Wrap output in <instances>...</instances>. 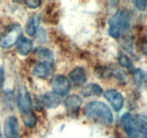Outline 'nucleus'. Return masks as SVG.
<instances>
[{
	"instance_id": "obj_6",
	"label": "nucleus",
	"mask_w": 147,
	"mask_h": 138,
	"mask_svg": "<svg viewBox=\"0 0 147 138\" xmlns=\"http://www.w3.org/2000/svg\"><path fill=\"white\" fill-rule=\"evenodd\" d=\"M121 123L129 138H137L139 136L136 119L130 113H126L122 116Z\"/></svg>"
},
{
	"instance_id": "obj_5",
	"label": "nucleus",
	"mask_w": 147,
	"mask_h": 138,
	"mask_svg": "<svg viewBox=\"0 0 147 138\" xmlns=\"http://www.w3.org/2000/svg\"><path fill=\"white\" fill-rule=\"evenodd\" d=\"M52 89L59 96H65L70 89V83L63 75H56L52 79Z\"/></svg>"
},
{
	"instance_id": "obj_13",
	"label": "nucleus",
	"mask_w": 147,
	"mask_h": 138,
	"mask_svg": "<svg viewBox=\"0 0 147 138\" xmlns=\"http://www.w3.org/2000/svg\"><path fill=\"white\" fill-rule=\"evenodd\" d=\"M33 43L30 39L27 37H22L20 39L17 45V52L22 55H27L32 51Z\"/></svg>"
},
{
	"instance_id": "obj_9",
	"label": "nucleus",
	"mask_w": 147,
	"mask_h": 138,
	"mask_svg": "<svg viewBox=\"0 0 147 138\" xmlns=\"http://www.w3.org/2000/svg\"><path fill=\"white\" fill-rule=\"evenodd\" d=\"M81 98L76 94L68 96L65 100V106L68 114L71 116L78 115L80 106L82 104Z\"/></svg>"
},
{
	"instance_id": "obj_2",
	"label": "nucleus",
	"mask_w": 147,
	"mask_h": 138,
	"mask_svg": "<svg viewBox=\"0 0 147 138\" xmlns=\"http://www.w3.org/2000/svg\"><path fill=\"white\" fill-rule=\"evenodd\" d=\"M130 23L129 13L125 10H119L109 20V34L113 38H119L127 31Z\"/></svg>"
},
{
	"instance_id": "obj_20",
	"label": "nucleus",
	"mask_w": 147,
	"mask_h": 138,
	"mask_svg": "<svg viewBox=\"0 0 147 138\" xmlns=\"http://www.w3.org/2000/svg\"><path fill=\"white\" fill-rule=\"evenodd\" d=\"M145 78H146L145 73H144L143 70H142L141 69H136V70L134 71L133 80L136 86H139V87L142 86V83L144 81Z\"/></svg>"
},
{
	"instance_id": "obj_17",
	"label": "nucleus",
	"mask_w": 147,
	"mask_h": 138,
	"mask_svg": "<svg viewBox=\"0 0 147 138\" xmlns=\"http://www.w3.org/2000/svg\"><path fill=\"white\" fill-rule=\"evenodd\" d=\"M35 54L38 56L40 58L43 59V60H47V61H50L53 59V53L49 49L46 48V47H38L35 49L34 50Z\"/></svg>"
},
{
	"instance_id": "obj_16",
	"label": "nucleus",
	"mask_w": 147,
	"mask_h": 138,
	"mask_svg": "<svg viewBox=\"0 0 147 138\" xmlns=\"http://www.w3.org/2000/svg\"><path fill=\"white\" fill-rule=\"evenodd\" d=\"M139 132L142 137L147 138V116L142 114H138L136 119Z\"/></svg>"
},
{
	"instance_id": "obj_21",
	"label": "nucleus",
	"mask_w": 147,
	"mask_h": 138,
	"mask_svg": "<svg viewBox=\"0 0 147 138\" xmlns=\"http://www.w3.org/2000/svg\"><path fill=\"white\" fill-rule=\"evenodd\" d=\"M119 62L121 66L123 68H131L132 67V62L131 61L129 57L125 55H121L119 56Z\"/></svg>"
},
{
	"instance_id": "obj_4",
	"label": "nucleus",
	"mask_w": 147,
	"mask_h": 138,
	"mask_svg": "<svg viewBox=\"0 0 147 138\" xmlns=\"http://www.w3.org/2000/svg\"><path fill=\"white\" fill-rule=\"evenodd\" d=\"M17 102L21 115L32 112L31 97L28 90L24 86H20L17 91Z\"/></svg>"
},
{
	"instance_id": "obj_26",
	"label": "nucleus",
	"mask_w": 147,
	"mask_h": 138,
	"mask_svg": "<svg viewBox=\"0 0 147 138\" xmlns=\"http://www.w3.org/2000/svg\"><path fill=\"white\" fill-rule=\"evenodd\" d=\"M1 138H2V137H1Z\"/></svg>"
},
{
	"instance_id": "obj_11",
	"label": "nucleus",
	"mask_w": 147,
	"mask_h": 138,
	"mask_svg": "<svg viewBox=\"0 0 147 138\" xmlns=\"http://www.w3.org/2000/svg\"><path fill=\"white\" fill-rule=\"evenodd\" d=\"M69 77L75 85L81 86L84 84L87 78L86 71L83 68H76L70 72Z\"/></svg>"
},
{
	"instance_id": "obj_1",
	"label": "nucleus",
	"mask_w": 147,
	"mask_h": 138,
	"mask_svg": "<svg viewBox=\"0 0 147 138\" xmlns=\"http://www.w3.org/2000/svg\"><path fill=\"white\" fill-rule=\"evenodd\" d=\"M84 114L88 119L97 121L105 125H110L113 123V117L112 112L106 103L101 101L89 102L85 106Z\"/></svg>"
},
{
	"instance_id": "obj_12",
	"label": "nucleus",
	"mask_w": 147,
	"mask_h": 138,
	"mask_svg": "<svg viewBox=\"0 0 147 138\" xmlns=\"http://www.w3.org/2000/svg\"><path fill=\"white\" fill-rule=\"evenodd\" d=\"M40 23V16L38 14H35L30 17L25 25V30L27 34L30 36H34L37 32Z\"/></svg>"
},
{
	"instance_id": "obj_10",
	"label": "nucleus",
	"mask_w": 147,
	"mask_h": 138,
	"mask_svg": "<svg viewBox=\"0 0 147 138\" xmlns=\"http://www.w3.org/2000/svg\"><path fill=\"white\" fill-rule=\"evenodd\" d=\"M40 102L45 107L49 109L56 108L60 104L61 100L57 94L54 92H47L42 96Z\"/></svg>"
},
{
	"instance_id": "obj_22",
	"label": "nucleus",
	"mask_w": 147,
	"mask_h": 138,
	"mask_svg": "<svg viewBox=\"0 0 147 138\" xmlns=\"http://www.w3.org/2000/svg\"><path fill=\"white\" fill-rule=\"evenodd\" d=\"M133 4L138 9L141 11H144L146 8L147 1L145 0H136V1H133Z\"/></svg>"
},
{
	"instance_id": "obj_24",
	"label": "nucleus",
	"mask_w": 147,
	"mask_h": 138,
	"mask_svg": "<svg viewBox=\"0 0 147 138\" xmlns=\"http://www.w3.org/2000/svg\"><path fill=\"white\" fill-rule=\"evenodd\" d=\"M142 50H143L144 53L147 55V37H145L143 43H142Z\"/></svg>"
},
{
	"instance_id": "obj_3",
	"label": "nucleus",
	"mask_w": 147,
	"mask_h": 138,
	"mask_svg": "<svg viewBox=\"0 0 147 138\" xmlns=\"http://www.w3.org/2000/svg\"><path fill=\"white\" fill-rule=\"evenodd\" d=\"M22 34V28L19 24H14L0 37V47L9 48L17 43Z\"/></svg>"
},
{
	"instance_id": "obj_8",
	"label": "nucleus",
	"mask_w": 147,
	"mask_h": 138,
	"mask_svg": "<svg viewBox=\"0 0 147 138\" xmlns=\"http://www.w3.org/2000/svg\"><path fill=\"white\" fill-rule=\"evenodd\" d=\"M104 96L113 107L116 112H119L123 106V97L121 93L115 89H110L104 93Z\"/></svg>"
},
{
	"instance_id": "obj_18",
	"label": "nucleus",
	"mask_w": 147,
	"mask_h": 138,
	"mask_svg": "<svg viewBox=\"0 0 147 138\" xmlns=\"http://www.w3.org/2000/svg\"><path fill=\"white\" fill-rule=\"evenodd\" d=\"M113 74V72L110 68L103 66L96 68L95 69V76H97L99 78L106 79L110 78Z\"/></svg>"
},
{
	"instance_id": "obj_14",
	"label": "nucleus",
	"mask_w": 147,
	"mask_h": 138,
	"mask_svg": "<svg viewBox=\"0 0 147 138\" xmlns=\"http://www.w3.org/2000/svg\"><path fill=\"white\" fill-rule=\"evenodd\" d=\"M51 72V66L48 63H40L34 66L33 73L40 78H46Z\"/></svg>"
},
{
	"instance_id": "obj_15",
	"label": "nucleus",
	"mask_w": 147,
	"mask_h": 138,
	"mask_svg": "<svg viewBox=\"0 0 147 138\" xmlns=\"http://www.w3.org/2000/svg\"><path fill=\"white\" fill-rule=\"evenodd\" d=\"M82 93L86 97L90 96H100L103 93V89L98 84L90 83L83 88Z\"/></svg>"
},
{
	"instance_id": "obj_7",
	"label": "nucleus",
	"mask_w": 147,
	"mask_h": 138,
	"mask_svg": "<svg viewBox=\"0 0 147 138\" xmlns=\"http://www.w3.org/2000/svg\"><path fill=\"white\" fill-rule=\"evenodd\" d=\"M4 134L5 138H19V123L16 116H9L5 119Z\"/></svg>"
},
{
	"instance_id": "obj_19",
	"label": "nucleus",
	"mask_w": 147,
	"mask_h": 138,
	"mask_svg": "<svg viewBox=\"0 0 147 138\" xmlns=\"http://www.w3.org/2000/svg\"><path fill=\"white\" fill-rule=\"evenodd\" d=\"M21 116L23 122L25 124V126L32 128L34 127L36 125V123H37V118H36L35 115H34L33 112L28 114H26L21 115Z\"/></svg>"
},
{
	"instance_id": "obj_25",
	"label": "nucleus",
	"mask_w": 147,
	"mask_h": 138,
	"mask_svg": "<svg viewBox=\"0 0 147 138\" xmlns=\"http://www.w3.org/2000/svg\"><path fill=\"white\" fill-rule=\"evenodd\" d=\"M2 137H1V126H0V138H1Z\"/></svg>"
},
{
	"instance_id": "obj_23",
	"label": "nucleus",
	"mask_w": 147,
	"mask_h": 138,
	"mask_svg": "<svg viewBox=\"0 0 147 138\" xmlns=\"http://www.w3.org/2000/svg\"><path fill=\"white\" fill-rule=\"evenodd\" d=\"M24 4L29 8L35 9L40 7V5L41 4V1H39V0H27V1H24Z\"/></svg>"
}]
</instances>
